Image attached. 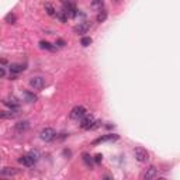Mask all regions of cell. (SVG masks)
Listing matches in <instances>:
<instances>
[{"label":"cell","instance_id":"17","mask_svg":"<svg viewBox=\"0 0 180 180\" xmlns=\"http://www.w3.org/2000/svg\"><path fill=\"white\" fill-rule=\"evenodd\" d=\"M83 162H85L89 167L93 166V159H92V156H90L89 154H83Z\"/></svg>","mask_w":180,"mask_h":180},{"label":"cell","instance_id":"20","mask_svg":"<svg viewBox=\"0 0 180 180\" xmlns=\"http://www.w3.org/2000/svg\"><path fill=\"white\" fill-rule=\"evenodd\" d=\"M6 23H9V24H14V23H16V20H17V18H16V16H14L13 13H9L7 14V16H6Z\"/></svg>","mask_w":180,"mask_h":180},{"label":"cell","instance_id":"18","mask_svg":"<svg viewBox=\"0 0 180 180\" xmlns=\"http://www.w3.org/2000/svg\"><path fill=\"white\" fill-rule=\"evenodd\" d=\"M24 96H26V99H27V101H28V103H34L35 100H37V96H34L31 92H26V93H24Z\"/></svg>","mask_w":180,"mask_h":180},{"label":"cell","instance_id":"5","mask_svg":"<svg viewBox=\"0 0 180 180\" xmlns=\"http://www.w3.org/2000/svg\"><path fill=\"white\" fill-rule=\"evenodd\" d=\"M39 135H41V139H42V141L49 142V141H52V139L55 138L56 134H55V131H54L52 128H44Z\"/></svg>","mask_w":180,"mask_h":180},{"label":"cell","instance_id":"13","mask_svg":"<svg viewBox=\"0 0 180 180\" xmlns=\"http://www.w3.org/2000/svg\"><path fill=\"white\" fill-rule=\"evenodd\" d=\"M16 116H17V111L13 110V108H11L10 111H2V118H9V117L13 118V117H16Z\"/></svg>","mask_w":180,"mask_h":180},{"label":"cell","instance_id":"2","mask_svg":"<svg viewBox=\"0 0 180 180\" xmlns=\"http://www.w3.org/2000/svg\"><path fill=\"white\" fill-rule=\"evenodd\" d=\"M69 116H70L72 120H82L86 116V108L83 106H76V107L72 108V111H70Z\"/></svg>","mask_w":180,"mask_h":180},{"label":"cell","instance_id":"22","mask_svg":"<svg viewBox=\"0 0 180 180\" xmlns=\"http://www.w3.org/2000/svg\"><path fill=\"white\" fill-rule=\"evenodd\" d=\"M101 159H103V156H101V155H96V156H95V162L96 163H100V162H101Z\"/></svg>","mask_w":180,"mask_h":180},{"label":"cell","instance_id":"21","mask_svg":"<svg viewBox=\"0 0 180 180\" xmlns=\"http://www.w3.org/2000/svg\"><path fill=\"white\" fill-rule=\"evenodd\" d=\"M92 41H93V39L90 38V37H83V38L80 39V44L83 47H89L90 44H92Z\"/></svg>","mask_w":180,"mask_h":180},{"label":"cell","instance_id":"10","mask_svg":"<svg viewBox=\"0 0 180 180\" xmlns=\"http://www.w3.org/2000/svg\"><path fill=\"white\" fill-rule=\"evenodd\" d=\"M9 69H10V73H13V75H17V73L23 72V70L26 69V66H24V65H20V64H11V65L9 66Z\"/></svg>","mask_w":180,"mask_h":180},{"label":"cell","instance_id":"16","mask_svg":"<svg viewBox=\"0 0 180 180\" xmlns=\"http://www.w3.org/2000/svg\"><path fill=\"white\" fill-rule=\"evenodd\" d=\"M39 47L42 48V49H48V51H54V49H55V47H52L48 41H41V42H39Z\"/></svg>","mask_w":180,"mask_h":180},{"label":"cell","instance_id":"6","mask_svg":"<svg viewBox=\"0 0 180 180\" xmlns=\"http://www.w3.org/2000/svg\"><path fill=\"white\" fill-rule=\"evenodd\" d=\"M18 162L21 163V165H24V166L27 167H31V166H34V163L37 162L31 155H24V156H21V158H18Z\"/></svg>","mask_w":180,"mask_h":180},{"label":"cell","instance_id":"3","mask_svg":"<svg viewBox=\"0 0 180 180\" xmlns=\"http://www.w3.org/2000/svg\"><path fill=\"white\" fill-rule=\"evenodd\" d=\"M30 86L35 90H42L45 87V79L41 76H34L30 79Z\"/></svg>","mask_w":180,"mask_h":180},{"label":"cell","instance_id":"23","mask_svg":"<svg viewBox=\"0 0 180 180\" xmlns=\"http://www.w3.org/2000/svg\"><path fill=\"white\" fill-rule=\"evenodd\" d=\"M93 6H103V0H93Z\"/></svg>","mask_w":180,"mask_h":180},{"label":"cell","instance_id":"4","mask_svg":"<svg viewBox=\"0 0 180 180\" xmlns=\"http://www.w3.org/2000/svg\"><path fill=\"white\" fill-rule=\"evenodd\" d=\"M134 155H135V159H137L138 162H146V160L149 159V154H148L146 149H144V148H135Z\"/></svg>","mask_w":180,"mask_h":180},{"label":"cell","instance_id":"8","mask_svg":"<svg viewBox=\"0 0 180 180\" xmlns=\"http://www.w3.org/2000/svg\"><path fill=\"white\" fill-rule=\"evenodd\" d=\"M3 104H5V106H9V107L13 108V110H17V108L20 107V101H18V99H16V97H9V99L3 100Z\"/></svg>","mask_w":180,"mask_h":180},{"label":"cell","instance_id":"7","mask_svg":"<svg viewBox=\"0 0 180 180\" xmlns=\"http://www.w3.org/2000/svg\"><path fill=\"white\" fill-rule=\"evenodd\" d=\"M158 176V169L155 166H149L148 169H146V172L142 175V177L145 180H151V179H155Z\"/></svg>","mask_w":180,"mask_h":180},{"label":"cell","instance_id":"24","mask_svg":"<svg viewBox=\"0 0 180 180\" xmlns=\"http://www.w3.org/2000/svg\"><path fill=\"white\" fill-rule=\"evenodd\" d=\"M56 45H58V47H64L65 42L62 41V39H58V41H56Z\"/></svg>","mask_w":180,"mask_h":180},{"label":"cell","instance_id":"12","mask_svg":"<svg viewBox=\"0 0 180 180\" xmlns=\"http://www.w3.org/2000/svg\"><path fill=\"white\" fill-rule=\"evenodd\" d=\"M16 173H17V170L14 167H5L2 170V176H11V175H16Z\"/></svg>","mask_w":180,"mask_h":180},{"label":"cell","instance_id":"11","mask_svg":"<svg viewBox=\"0 0 180 180\" xmlns=\"http://www.w3.org/2000/svg\"><path fill=\"white\" fill-rule=\"evenodd\" d=\"M28 128H30V123L28 121H20V123L16 124V131L17 132H24Z\"/></svg>","mask_w":180,"mask_h":180},{"label":"cell","instance_id":"1","mask_svg":"<svg viewBox=\"0 0 180 180\" xmlns=\"http://www.w3.org/2000/svg\"><path fill=\"white\" fill-rule=\"evenodd\" d=\"M95 125H96L95 117L90 116V114H86L80 121V127L83 129H95Z\"/></svg>","mask_w":180,"mask_h":180},{"label":"cell","instance_id":"14","mask_svg":"<svg viewBox=\"0 0 180 180\" xmlns=\"http://www.w3.org/2000/svg\"><path fill=\"white\" fill-rule=\"evenodd\" d=\"M106 18H107V11H106V10H101V11L97 14L96 20H97V23H103V21H106Z\"/></svg>","mask_w":180,"mask_h":180},{"label":"cell","instance_id":"15","mask_svg":"<svg viewBox=\"0 0 180 180\" xmlns=\"http://www.w3.org/2000/svg\"><path fill=\"white\" fill-rule=\"evenodd\" d=\"M87 28H89V26H87V24H79L77 27H75V31H76V33H79V34H85L86 31H87Z\"/></svg>","mask_w":180,"mask_h":180},{"label":"cell","instance_id":"9","mask_svg":"<svg viewBox=\"0 0 180 180\" xmlns=\"http://www.w3.org/2000/svg\"><path fill=\"white\" fill-rule=\"evenodd\" d=\"M118 139V135L117 134H107V135H103V137L97 138L93 144H101V142H107V141H116Z\"/></svg>","mask_w":180,"mask_h":180},{"label":"cell","instance_id":"19","mask_svg":"<svg viewBox=\"0 0 180 180\" xmlns=\"http://www.w3.org/2000/svg\"><path fill=\"white\" fill-rule=\"evenodd\" d=\"M45 11H47L51 17H54V16H56V13H55V9H54V6L52 5H45Z\"/></svg>","mask_w":180,"mask_h":180},{"label":"cell","instance_id":"25","mask_svg":"<svg viewBox=\"0 0 180 180\" xmlns=\"http://www.w3.org/2000/svg\"><path fill=\"white\" fill-rule=\"evenodd\" d=\"M0 75H2V77H5V75H6L5 68H2V69H0Z\"/></svg>","mask_w":180,"mask_h":180}]
</instances>
